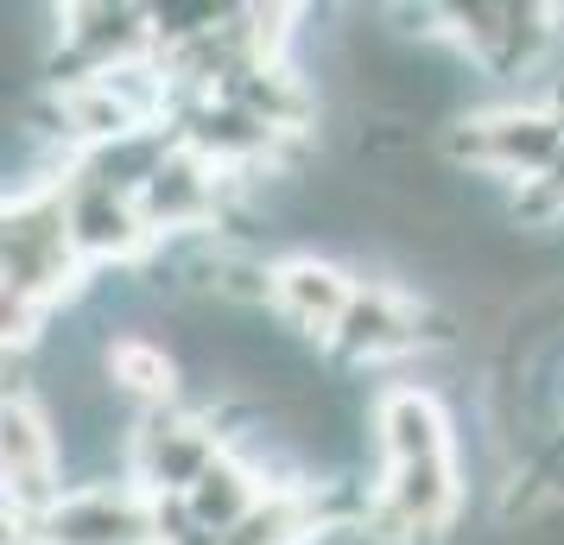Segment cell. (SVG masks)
I'll return each instance as SVG.
<instances>
[{"mask_svg":"<svg viewBox=\"0 0 564 545\" xmlns=\"http://www.w3.org/2000/svg\"><path fill=\"white\" fill-rule=\"evenodd\" d=\"M39 545H159V501L133 476L64 489L39 526Z\"/></svg>","mask_w":564,"mask_h":545,"instance_id":"obj_6","label":"cell"},{"mask_svg":"<svg viewBox=\"0 0 564 545\" xmlns=\"http://www.w3.org/2000/svg\"><path fill=\"white\" fill-rule=\"evenodd\" d=\"M223 450H229L223 418H209V413H197V406L178 400V406L140 413L133 450H128V476L153 494V501H184V494L197 489V476H204Z\"/></svg>","mask_w":564,"mask_h":545,"instance_id":"obj_5","label":"cell"},{"mask_svg":"<svg viewBox=\"0 0 564 545\" xmlns=\"http://www.w3.org/2000/svg\"><path fill=\"white\" fill-rule=\"evenodd\" d=\"M356 286H361V273L330 254H285L273 266V317L299 342L330 349V337L343 330V317L356 305Z\"/></svg>","mask_w":564,"mask_h":545,"instance_id":"obj_7","label":"cell"},{"mask_svg":"<svg viewBox=\"0 0 564 545\" xmlns=\"http://www.w3.org/2000/svg\"><path fill=\"white\" fill-rule=\"evenodd\" d=\"M267 494H273V482H267V476L241 457V450H223V457L197 476V489L184 494V514H191V526H197L204 539L223 545L235 526H241V520L267 501Z\"/></svg>","mask_w":564,"mask_h":545,"instance_id":"obj_8","label":"cell"},{"mask_svg":"<svg viewBox=\"0 0 564 545\" xmlns=\"http://www.w3.org/2000/svg\"><path fill=\"white\" fill-rule=\"evenodd\" d=\"M57 197H64V216H70V235H77L89 273L96 266H147L159 254L153 229H147V209H140V184H128L108 159L77 153L57 165Z\"/></svg>","mask_w":564,"mask_h":545,"instance_id":"obj_4","label":"cell"},{"mask_svg":"<svg viewBox=\"0 0 564 545\" xmlns=\"http://www.w3.org/2000/svg\"><path fill=\"white\" fill-rule=\"evenodd\" d=\"M375 514L368 545H437L463 514V464L451 444V413L425 381L387 388L375 400Z\"/></svg>","mask_w":564,"mask_h":545,"instance_id":"obj_1","label":"cell"},{"mask_svg":"<svg viewBox=\"0 0 564 545\" xmlns=\"http://www.w3.org/2000/svg\"><path fill=\"white\" fill-rule=\"evenodd\" d=\"M444 153L457 159L469 178H501V184H545L564 159V121L533 96H513V102H488L469 108Z\"/></svg>","mask_w":564,"mask_h":545,"instance_id":"obj_3","label":"cell"},{"mask_svg":"<svg viewBox=\"0 0 564 545\" xmlns=\"http://www.w3.org/2000/svg\"><path fill=\"white\" fill-rule=\"evenodd\" d=\"M0 273H7V298H26L39 312H57L89 280V260H83L77 235H70L57 184L7 197V216H0Z\"/></svg>","mask_w":564,"mask_h":545,"instance_id":"obj_2","label":"cell"}]
</instances>
